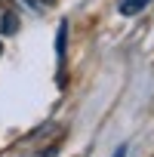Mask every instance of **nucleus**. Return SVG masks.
<instances>
[{"mask_svg":"<svg viewBox=\"0 0 154 157\" xmlns=\"http://www.w3.org/2000/svg\"><path fill=\"white\" fill-rule=\"evenodd\" d=\"M148 3H151V0H120V13H123V16H136V13H142Z\"/></svg>","mask_w":154,"mask_h":157,"instance_id":"f257e3e1","label":"nucleus"},{"mask_svg":"<svg viewBox=\"0 0 154 157\" xmlns=\"http://www.w3.org/2000/svg\"><path fill=\"white\" fill-rule=\"evenodd\" d=\"M0 19H3V22H0V28H3L6 34L19 28V22H16V13H3V16H0Z\"/></svg>","mask_w":154,"mask_h":157,"instance_id":"f03ea898","label":"nucleus"},{"mask_svg":"<svg viewBox=\"0 0 154 157\" xmlns=\"http://www.w3.org/2000/svg\"><path fill=\"white\" fill-rule=\"evenodd\" d=\"M114 157H126V145H120V148L114 151Z\"/></svg>","mask_w":154,"mask_h":157,"instance_id":"7ed1b4c3","label":"nucleus"}]
</instances>
